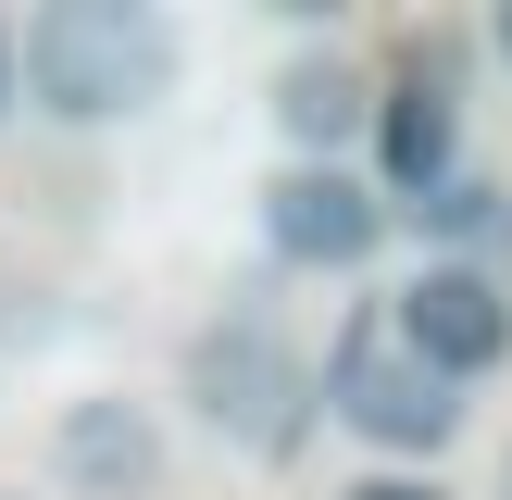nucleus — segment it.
<instances>
[{
  "instance_id": "4468645a",
  "label": "nucleus",
  "mask_w": 512,
  "mask_h": 500,
  "mask_svg": "<svg viewBox=\"0 0 512 500\" xmlns=\"http://www.w3.org/2000/svg\"><path fill=\"white\" fill-rule=\"evenodd\" d=\"M0 500H13V488H0Z\"/></svg>"
},
{
  "instance_id": "9d476101",
  "label": "nucleus",
  "mask_w": 512,
  "mask_h": 500,
  "mask_svg": "<svg viewBox=\"0 0 512 500\" xmlns=\"http://www.w3.org/2000/svg\"><path fill=\"white\" fill-rule=\"evenodd\" d=\"M338 500H450L438 475H363V488H338Z\"/></svg>"
},
{
  "instance_id": "ddd939ff",
  "label": "nucleus",
  "mask_w": 512,
  "mask_h": 500,
  "mask_svg": "<svg viewBox=\"0 0 512 500\" xmlns=\"http://www.w3.org/2000/svg\"><path fill=\"white\" fill-rule=\"evenodd\" d=\"M500 488H512V450H500Z\"/></svg>"
},
{
  "instance_id": "f8f14e48",
  "label": "nucleus",
  "mask_w": 512,
  "mask_h": 500,
  "mask_svg": "<svg viewBox=\"0 0 512 500\" xmlns=\"http://www.w3.org/2000/svg\"><path fill=\"white\" fill-rule=\"evenodd\" d=\"M0 100H13V38H0Z\"/></svg>"
},
{
  "instance_id": "f257e3e1",
  "label": "nucleus",
  "mask_w": 512,
  "mask_h": 500,
  "mask_svg": "<svg viewBox=\"0 0 512 500\" xmlns=\"http://www.w3.org/2000/svg\"><path fill=\"white\" fill-rule=\"evenodd\" d=\"M25 100H38L50 125H138L150 100H175V25L150 13V0H50V13H25Z\"/></svg>"
},
{
  "instance_id": "6e6552de",
  "label": "nucleus",
  "mask_w": 512,
  "mask_h": 500,
  "mask_svg": "<svg viewBox=\"0 0 512 500\" xmlns=\"http://www.w3.org/2000/svg\"><path fill=\"white\" fill-rule=\"evenodd\" d=\"M275 125H288V163H350V138L375 125V75L350 50H288L275 63Z\"/></svg>"
},
{
  "instance_id": "7ed1b4c3",
  "label": "nucleus",
  "mask_w": 512,
  "mask_h": 500,
  "mask_svg": "<svg viewBox=\"0 0 512 500\" xmlns=\"http://www.w3.org/2000/svg\"><path fill=\"white\" fill-rule=\"evenodd\" d=\"M313 413H338L363 450H400V463H425V450L463 438V388L425 375L413 350L388 338V300H363V313L338 325V350H325V375H313Z\"/></svg>"
},
{
  "instance_id": "9b49d317",
  "label": "nucleus",
  "mask_w": 512,
  "mask_h": 500,
  "mask_svg": "<svg viewBox=\"0 0 512 500\" xmlns=\"http://www.w3.org/2000/svg\"><path fill=\"white\" fill-rule=\"evenodd\" d=\"M488 50H500V63H512V0H500V13H488Z\"/></svg>"
},
{
  "instance_id": "1a4fd4ad",
  "label": "nucleus",
  "mask_w": 512,
  "mask_h": 500,
  "mask_svg": "<svg viewBox=\"0 0 512 500\" xmlns=\"http://www.w3.org/2000/svg\"><path fill=\"white\" fill-rule=\"evenodd\" d=\"M413 225H425V263H475V275H500V263H512V188H488V175H450V188H425V200H413Z\"/></svg>"
},
{
  "instance_id": "f03ea898",
  "label": "nucleus",
  "mask_w": 512,
  "mask_h": 500,
  "mask_svg": "<svg viewBox=\"0 0 512 500\" xmlns=\"http://www.w3.org/2000/svg\"><path fill=\"white\" fill-rule=\"evenodd\" d=\"M188 400H200V425H213V438L288 463L300 425H313V363H300V338L263 313V300H225V313L188 338Z\"/></svg>"
},
{
  "instance_id": "20e7f679",
  "label": "nucleus",
  "mask_w": 512,
  "mask_h": 500,
  "mask_svg": "<svg viewBox=\"0 0 512 500\" xmlns=\"http://www.w3.org/2000/svg\"><path fill=\"white\" fill-rule=\"evenodd\" d=\"M388 338L413 350L425 375H450V388H475V375L512 363V288L475 263H413L388 288Z\"/></svg>"
},
{
  "instance_id": "423d86ee",
  "label": "nucleus",
  "mask_w": 512,
  "mask_h": 500,
  "mask_svg": "<svg viewBox=\"0 0 512 500\" xmlns=\"http://www.w3.org/2000/svg\"><path fill=\"white\" fill-rule=\"evenodd\" d=\"M50 475H63L75 500H150V488H163V425H150V400H125V388L63 400V425H50Z\"/></svg>"
},
{
  "instance_id": "39448f33",
  "label": "nucleus",
  "mask_w": 512,
  "mask_h": 500,
  "mask_svg": "<svg viewBox=\"0 0 512 500\" xmlns=\"http://www.w3.org/2000/svg\"><path fill=\"white\" fill-rule=\"evenodd\" d=\"M375 238H388V200H375L350 163H288V175L263 188V250H275V263H300V275L375 263Z\"/></svg>"
},
{
  "instance_id": "0eeeda50",
  "label": "nucleus",
  "mask_w": 512,
  "mask_h": 500,
  "mask_svg": "<svg viewBox=\"0 0 512 500\" xmlns=\"http://www.w3.org/2000/svg\"><path fill=\"white\" fill-rule=\"evenodd\" d=\"M363 138H375V175H363V188L388 200V213H413L425 188L463 175V100L400 75V88H375V125H363Z\"/></svg>"
}]
</instances>
